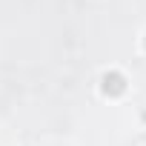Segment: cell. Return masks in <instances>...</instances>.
<instances>
[{
  "instance_id": "1",
  "label": "cell",
  "mask_w": 146,
  "mask_h": 146,
  "mask_svg": "<svg viewBox=\"0 0 146 146\" xmlns=\"http://www.w3.org/2000/svg\"><path fill=\"white\" fill-rule=\"evenodd\" d=\"M123 92H126V78L120 75V72H109V75H103V95L117 98Z\"/></svg>"
},
{
  "instance_id": "2",
  "label": "cell",
  "mask_w": 146,
  "mask_h": 146,
  "mask_svg": "<svg viewBox=\"0 0 146 146\" xmlns=\"http://www.w3.org/2000/svg\"><path fill=\"white\" fill-rule=\"evenodd\" d=\"M143 49H146V37H143Z\"/></svg>"
}]
</instances>
